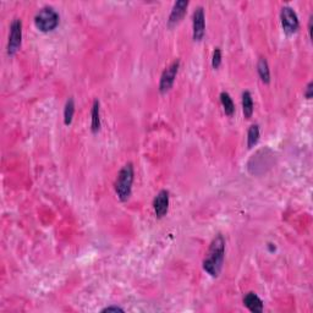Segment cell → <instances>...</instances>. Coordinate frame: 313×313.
I'll return each mask as SVG.
<instances>
[{"mask_svg":"<svg viewBox=\"0 0 313 313\" xmlns=\"http://www.w3.org/2000/svg\"><path fill=\"white\" fill-rule=\"evenodd\" d=\"M225 257V240L223 235H216L209 246L207 256L203 261V269L210 275L216 278L220 274Z\"/></svg>","mask_w":313,"mask_h":313,"instance_id":"obj_1","label":"cell"},{"mask_svg":"<svg viewBox=\"0 0 313 313\" xmlns=\"http://www.w3.org/2000/svg\"><path fill=\"white\" fill-rule=\"evenodd\" d=\"M133 179H135V170H133L132 163H126L120 169L116 180H115V192L117 195V199L121 202H126L130 199Z\"/></svg>","mask_w":313,"mask_h":313,"instance_id":"obj_2","label":"cell"},{"mask_svg":"<svg viewBox=\"0 0 313 313\" xmlns=\"http://www.w3.org/2000/svg\"><path fill=\"white\" fill-rule=\"evenodd\" d=\"M59 21H60L59 14L52 6L42 7L34 16V25L43 33L54 31L59 26Z\"/></svg>","mask_w":313,"mask_h":313,"instance_id":"obj_3","label":"cell"},{"mask_svg":"<svg viewBox=\"0 0 313 313\" xmlns=\"http://www.w3.org/2000/svg\"><path fill=\"white\" fill-rule=\"evenodd\" d=\"M22 43V21L20 18H15L10 26V36L7 42V54L14 57L18 52Z\"/></svg>","mask_w":313,"mask_h":313,"instance_id":"obj_4","label":"cell"},{"mask_svg":"<svg viewBox=\"0 0 313 313\" xmlns=\"http://www.w3.org/2000/svg\"><path fill=\"white\" fill-rule=\"evenodd\" d=\"M280 20H282V26L284 32L288 36L296 33L300 27V21L298 14L291 6H283L280 11Z\"/></svg>","mask_w":313,"mask_h":313,"instance_id":"obj_5","label":"cell"},{"mask_svg":"<svg viewBox=\"0 0 313 313\" xmlns=\"http://www.w3.org/2000/svg\"><path fill=\"white\" fill-rule=\"evenodd\" d=\"M179 68H180V60H175L163 71L159 81V92L162 95H165V93L169 92L171 90V87L174 86V82H175Z\"/></svg>","mask_w":313,"mask_h":313,"instance_id":"obj_6","label":"cell"},{"mask_svg":"<svg viewBox=\"0 0 313 313\" xmlns=\"http://www.w3.org/2000/svg\"><path fill=\"white\" fill-rule=\"evenodd\" d=\"M269 149H261L259 152H257L256 156H253L251 158V160L248 162V170H250L251 174H258V169H261L259 174L263 173L264 168H269L271 163V158L273 157V153L271 152L269 156H267Z\"/></svg>","mask_w":313,"mask_h":313,"instance_id":"obj_7","label":"cell"},{"mask_svg":"<svg viewBox=\"0 0 313 313\" xmlns=\"http://www.w3.org/2000/svg\"><path fill=\"white\" fill-rule=\"evenodd\" d=\"M206 33V17L205 9L202 6H199L195 10L194 16H192V37L194 41H202Z\"/></svg>","mask_w":313,"mask_h":313,"instance_id":"obj_8","label":"cell"},{"mask_svg":"<svg viewBox=\"0 0 313 313\" xmlns=\"http://www.w3.org/2000/svg\"><path fill=\"white\" fill-rule=\"evenodd\" d=\"M153 209L157 218L160 219L167 215L168 209H169V191L162 190V191L158 192V195L153 200Z\"/></svg>","mask_w":313,"mask_h":313,"instance_id":"obj_9","label":"cell"},{"mask_svg":"<svg viewBox=\"0 0 313 313\" xmlns=\"http://www.w3.org/2000/svg\"><path fill=\"white\" fill-rule=\"evenodd\" d=\"M187 6H189V1H186V0H179V1L174 4L169 15V20H168V26L169 27H174V26H176L183 20L184 16L186 15Z\"/></svg>","mask_w":313,"mask_h":313,"instance_id":"obj_10","label":"cell"},{"mask_svg":"<svg viewBox=\"0 0 313 313\" xmlns=\"http://www.w3.org/2000/svg\"><path fill=\"white\" fill-rule=\"evenodd\" d=\"M243 305L253 313H261L263 312V301L258 298V295L255 293L246 294L243 298Z\"/></svg>","mask_w":313,"mask_h":313,"instance_id":"obj_11","label":"cell"},{"mask_svg":"<svg viewBox=\"0 0 313 313\" xmlns=\"http://www.w3.org/2000/svg\"><path fill=\"white\" fill-rule=\"evenodd\" d=\"M257 71H258V76L263 84H271V70H269L268 61L266 58H259L258 63H257Z\"/></svg>","mask_w":313,"mask_h":313,"instance_id":"obj_12","label":"cell"},{"mask_svg":"<svg viewBox=\"0 0 313 313\" xmlns=\"http://www.w3.org/2000/svg\"><path fill=\"white\" fill-rule=\"evenodd\" d=\"M101 130V103L95 100L92 105V121H91V131L92 133H98Z\"/></svg>","mask_w":313,"mask_h":313,"instance_id":"obj_13","label":"cell"},{"mask_svg":"<svg viewBox=\"0 0 313 313\" xmlns=\"http://www.w3.org/2000/svg\"><path fill=\"white\" fill-rule=\"evenodd\" d=\"M242 111L246 119H251L253 114V100L248 91L242 93Z\"/></svg>","mask_w":313,"mask_h":313,"instance_id":"obj_14","label":"cell"},{"mask_svg":"<svg viewBox=\"0 0 313 313\" xmlns=\"http://www.w3.org/2000/svg\"><path fill=\"white\" fill-rule=\"evenodd\" d=\"M220 102H221V105H223L224 113H225V115H228V116H232L235 113V104L228 92L220 93Z\"/></svg>","mask_w":313,"mask_h":313,"instance_id":"obj_15","label":"cell"},{"mask_svg":"<svg viewBox=\"0 0 313 313\" xmlns=\"http://www.w3.org/2000/svg\"><path fill=\"white\" fill-rule=\"evenodd\" d=\"M259 140V126L257 124L251 125L247 131V148H253Z\"/></svg>","mask_w":313,"mask_h":313,"instance_id":"obj_16","label":"cell"},{"mask_svg":"<svg viewBox=\"0 0 313 313\" xmlns=\"http://www.w3.org/2000/svg\"><path fill=\"white\" fill-rule=\"evenodd\" d=\"M75 114V101L74 98H69L66 101L65 108H64V124L71 125L72 119H74Z\"/></svg>","mask_w":313,"mask_h":313,"instance_id":"obj_17","label":"cell"},{"mask_svg":"<svg viewBox=\"0 0 313 313\" xmlns=\"http://www.w3.org/2000/svg\"><path fill=\"white\" fill-rule=\"evenodd\" d=\"M221 65V50L220 48H215L213 52V58H212V66L213 69H219V66Z\"/></svg>","mask_w":313,"mask_h":313,"instance_id":"obj_18","label":"cell"},{"mask_svg":"<svg viewBox=\"0 0 313 313\" xmlns=\"http://www.w3.org/2000/svg\"><path fill=\"white\" fill-rule=\"evenodd\" d=\"M312 96H313V82H310L309 85H307L306 87V91H305V97H306V100H312Z\"/></svg>","mask_w":313,"mask_h":313,"instance_id":"obj_19","label":"cell"},{"mask_svg":"<svg viewBox=\"0 0 313 313\" xmlns=\"http://www.w3.org/2000/svg\"><path fill=\"white\" fill-rule=\"evenodd\" d=\"M102 312H124V309L119 306H108L102 310Z\"/></svg>","mask_w":313,"mask_h":313,"instance_id":"obj_20","label":"cell"},{"mask_svg":"<svg viewBox=\"0 0 313 313\" xmlns=\"http://www.w3.org/2000/svg\"><path fill=\"white\" fill-rule=\"evenodd\" d=\"M312 25H313V16L310 17L309 21V33H310V38H312Z\"/></svg>","mask_w":313,"mask_h":313,"instance_id":"obj_21","label":"cell"}]
</instances>
